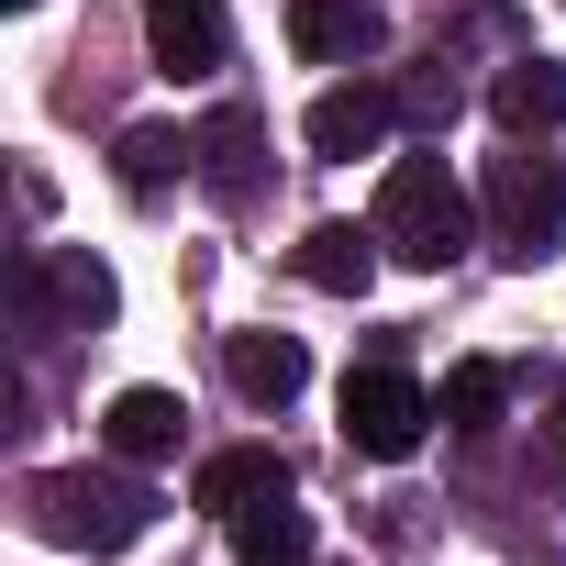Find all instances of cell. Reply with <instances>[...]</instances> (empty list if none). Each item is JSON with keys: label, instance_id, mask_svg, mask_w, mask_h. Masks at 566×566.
<instances>
[{"label": "cell", "instance_id": "cell-16", "mask_svg": "<svg viewBox=\"0 0 566 566\" xmlns=\"http://www.w3.org/2000/svg\"><path fill=\"white\" fill-rule=\"evenodd\" d=\"M189 156H200L189 134H167V123H134V134H123V189H134V200H156L167 178H189Z\"/></svg>", "mask_w": 566, "mask_h": 566}, {"label": "cell", "instance_id": "cell-9", "mask_svg": "<svg viewBox=\"0 0 566 566\" xmlns=\"http://www.w3.org/2000/svg\"><path fill=\"white\" fill-rule=\"evenodd\" d=\"M290 266L312 277L323 301H367V290H378V222H312V233L290 244Z\"/></svg>", "mask_w": 566, "mask_h": 566}, {"label": "cell", "instance_id": "cell-6", "mask_svg": "<svg viewBox=\"0 0 566 566\" xmlns=\"http://www.w3.org/2000/svg\"><path fill=\"white\" fill-rule=\"evenodd\" d=\"M389 123H400V90H378V78H334L323 101H312V156H378L389 145Z\"/></svg>", "mask_w": 566, "mask_h": 566}, {"label": "cell", "instance_id": "cell-15", "mask_svg": "<svg viewBox=\"0 0 566 566\" xmlns=\"http://www.w3.org/2000/svg\"><path fill=\"white\" fill-rule=\"evenodd\" d=\"M233 566H312V522L290 511V489L233 511Z\"/></svg>", "mask_w": 566, "mask_h": 566}, {"label": "cell", "instance_id": "cell-14", "mask_svg": "<svg viewBox=\"0 0 566 566\" xmlns=\"http://www.w3.org/2000/svg\"><path fill=\"white\" fill-rule=\"evenodd\" d=\"M489 112H500L511 134H555V123H566V67H555V56H511L500 90H489Z\"/></svg>", "mask_w": 566, "mask_h": 566}, {"label": "cell", "instance_id": "cell-10", "mask_svg": "<svg viewBox=\"0 0 566 566\" xmlns=\"http://www.w3.org/2000/svg\"><path fill=\"white\" fill-rule=\"evenodd\" d=\"M178 433H189V400H178V389H112V411H101V444H112L123 467L178 455Z\"/></svg>", "mask_w": 566, "mask_h": 566}, {"label": "cell", "instance_id": "cell-5", "mask_svg": "<svg viewBox=\"0 0 566 566\" xmlns=\"http://www.w3.org/2000/svg\"><path fill=\"white\" fill-rule=\"evenodd\" d=\"M12 301H23V334H101L112 312H123V290H112V266L90 255V244H45V255H23V277H12Z\"/></svg>", "mask_w": 566, "mask_h": 566}, {"label": "cell", "instance_id": "cell-4", "mask_svg": "<svg viewBox=\"0 0 566 566\" xmlns=\"http://www.w3.org/2000/svg\"><path fill=\"white\" fill-rule=\"evenodd\" d=\"M422 433H433V389H422L400 356H367V367L345 378V444L378 455V467H400V455H422Z\"/></svg>", "mask_w": 566, "mask_h": 566}, {"label": "cell", "instance_id": "cell-3", "mask_svg": "<svg viewBox=\"0 0 566 566\" xmlns=\"http://www.w3.org/2000/svg\"><path fill=\"white\" fill-rule=\"evenodd\" d=\"M489 244H500L511 266L566 255V167H555V156H500V167H489Z\"/></svg>", "mask_w": 566, "mask_h": 566}, {"label": "cell", "instance_id": "cell-17", "mask_svg": "<svg viewBox=\"0 0 566 566\" xmlns=\"http://www.w3.org/2000/svg\"><path fill=\"white\" fill-rule=\"evenodd\" d=\"M500 400H511V378L467 356V367H444V400H433V422H455V433H489V422H500Z\"/></svg>", "mask_w": 566, "mask_h": 566}, {"label": "cell", "instance_id": "cell-13", "mask_svg": "<svg viewBox=\"0 0 566 566\" xmlns=\"http://www.w3.org/2000/svg\"><path fill=\"white\" fill-rule=\"evenodd\" d=\"M222 367H233V389H244L255 411H277V400H301V378H312L301 334H233V345H222Z\"/></svg>", "mask_w": 566, "mask_h": 566}, {"label": "cell", "instance_id": "cell-8", "mask_svg": "<svg viewBox=\"0 0 566 566\" xmlns=\"http://www.w3.org/2000/svg\"><path fill=\"white\" fill-rule=\"evenodd\" d=\"M290 45L312 67H367L389 45V23H378V0H290Z\"/></svg>", "mask_w": 566, "mask_h": 566}, {"label": "cell", "instance_id": "cell-1", "mask_svg": "<svg viewBox=\"0 0 566 566\" xmlns=\"http://www.w3.org/2000/svg\"><path fill=\"white\" fill-rule=\"evenodd\" d=\"M145 522H156V489L123 478V467H56V478H34V533L67 544V555H123V544H145Z\"/></svg>", "mask_w": 566, "mask_h": 566}, {"label": "cell", "instance_id": "cell-12", "mask_svg": "<svg viewBox=\"0 0 566 566\" xmlns=\"http://www.w3.org/2000/svg\"><path fill=\"white\" fill-rule=\"evenodd\" d=\"M290 489V455L277 444H222V455H200V511H255V500H277Z\"/></svg>", "mask_w": 566, "mask_h": 566}, {"label": "cell", "instance_id": "cell-19", "mask_svg": "<svg viewBox=\"0 0 566 566\" xmlns=\"http://www.w3.org/2000/svg\"><path fill=\"white\" fill-rule=\"evenodd\" d=\"M555 467H566V400H555Z\"/></svg>", "mask_w": 566, "mask_h": 566}, {"label": "cell", "instance_id": "cell-18", "mask_svg": "<svg viewBox=\"0 0 566 566\" xmlns=\"http://www.w3.org/2000/svg\"><path fill=\"white\" fill-rule=\"evenodd\" d=\"M400 112H411L422 134H444V123H455V78H444V56H433L422 78H400Z\"/></svg>", "mask_w": 566, "mask_h": 566}, {"label": "cell", "instance_id": "cell-2", "mask_svg": "<svg viewBox=\"0 0 566 566\" xmlns=\"http://www.w3.org/2000/svg\"><path fill=\"white\" fill-rule=\"evenodd\" d=\"M467 189H455V167L444 156H389V178H378V244L400 255V266H455L467 255Z\"/></svg>", "mask_w": 566, "mask_h": 566}, {"label": "cell", "instance_id": "cell-20", "mask_svg": "<svg viewBox=\"0 0 566 566\" xmlns=\"http://www.w3.org/2000/svg\"><path fill=\"white\" fill-rule=\"evenodd\" d=\"M0 12H34V0H0Z\"/></svg>", "mask_w": 566, "mask_h": 566}, {"label": "cell", "instance_id": "cell-7", "mask_svg": "<svg viewBox=\"0 0 566 566\" xmlns=\"http://www.w3.org/2000/svg\"><path fill=\"white\" fill-rule=\"evenodd\" d=\"M145 45L167 78H211L233 56V23H222V0H145Z\"/></svg>", "mask_w": 566, "mask_h": 566}, {"label": "cell", "instance_id": "cell-11", "mask_svg": "<svg viewBox=\"0 0 566 566\" xmlns=\"http://www.w3.org/2000/svg\"><path fill=\"white\" fill-rule=\"evenodd\" d=\"M200 178H211L222 211H244V200L266 189V112H222V123L200 134Z\"/></svg>", "mask_w": 566, "mask_h": 566}]
</instances>
